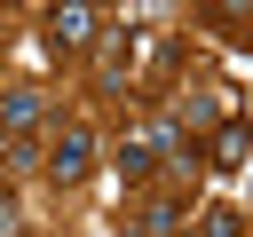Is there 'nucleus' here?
<instances>
[{
    "mask_svg": "<svg viewBox=\"0 0 253 237\" xmlns=\"http://www.w3.org/2000/svg\"><path fill=\"white\" fill-rule=\"evenodd\" d=\"M40 166H47V182H55V190H79V182L95 174V126H79V118H63Z\"/></svg>",
    "mask_w": 253,
    "mask_h": 237,
    "instance_id": "nucleus-1",
    "label": "nucleus"
},
{
    "mask_svg": "<svg viewBox=\"0 0 253 237\" xmlns=\"http://www.w3.org/2000/svg\"><path fill=\"white\" fill-rule=\"evenodd\" d=\"M95 40H103V8H79V0H71V8H47V47H55V55H79V47H95Z\"/></svg>",
    "mask_w": 253,
    "mask_h": 237,
    "instance_id": "nucleus-2",
    "label": "nucleus"
},
{
    "mask_svg": "<svg viewBox=\"0 0 253 237\" xmlns=\"http://www.w3.org/2000/svg\"><path fill=\"white\" fill-rule=\"evenodd\" d=\"M40 118H47V95L40 87H0V134L8 142H32Z\"/></svg>",
    "mask_w": 253,
    "mask_h": 237,
    "instance_id": "nucleus-3",
    "label": "nucleus"
},
{
    "mask_svg": "<svg viewBox=\"0 0 253 237\" xmlns=\"http://www.w3.org/2000/svg\"><path fill=\"white\" fill-rule=\"evenodd\" d=\"M134 47H142L134 32H103V40H95V79H103V87H119V79L134 71Z\"/></svg>",
    "mask_w": 253,
    "mask_h": 237,
    "instance_id": "nucleus-4",
    "label": "nucleus"
},
{
    "mask_svg": "<svg viewBox=\"0 0 253 237\" xmlns=\"http://www.w3.org/2000/svg\"><path fill=\"white\" fill-rule=\"evenodd\" d=\"M221 118H229V95H221V87H206V95H182V111H174V126H182L190 142H198V126H221Z\"/></svg>",
    "mask_w": 253,
    "mask_h": 237,
    "instance_id": "nucleus-5",
    "label": "nucleus"
},
{
    "mask_svg": "<svg viewBox=\"0 0 253 237\" xmlns=\"http://www.w3.org/2000/svg\"><path fill=\"white\" fill-rule=\"evenodd\" d=\"M111 174H119V182H150V174H158V150H150V134H126V142L111 150Z\"/></svg>",
    "mask_w": 253,
    "mask_h": 237,
    "instance_id": "nucleus-6",
    "label": "nucleus"
},
{
    "mask_svg": "<svg viewBox=\"0 0 253 237\" xmlns=\"http://www.w3.org/2000/svg\"><path fill=\"white\" fill-rule=\"evenodd\" d=\"M198 158H206V166H221V174H237V166H245V126H237V118H221V126H213V150H198Z\"/></svg>",
    "mask_w": 253,
    "mask_h": 237,
    "instance_id": "nucleus-7",
    "label": "nucleus"
},
{
    "mask_svg": "<svg viewBox=\"0 0 253 237\" xmlns=\"http://www.w3.org/2000/svg\"><path fill=\"white\" fill-rule=\"evenodd\" d=\"M198 237H245V213L237 205H206L198 213Z\"/></svg>",
    "mask_w": 253,
    "mask_h": 237,
    "instance_id": "nucleus-8",
    "label": "nucleus"
},
{
    "mask_svg": "<svg viewBox=\"0 0 253 237\" xmlns=\"http://www.w3.org/2000/svg\"><path fill=\"white\" fill-rule=\"evenodd\" d=\"M0 237H24V205H16L8 190H0Z\"/></svg>",
    "mask_w": 253,
    "mask_h": 237,
    "instance_id": "nucleus-9",
    "label": "nucleus"
}]
</instances>
